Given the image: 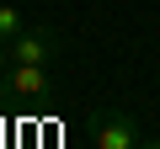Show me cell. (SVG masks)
<instances>
[{
  "label": "cell",
  "instance_id": "cell-1",
  "mask_svg": "<svg viewBox=\"0 0 160 149\" xmlns=\"http://www.w3.org/2000/svg\"><path fill=\"white\" fill-rule=\"evenodd\" d=\"M86 133H91V149H139L144 144L133 112H91L86 117Z\"/></svg>",
  "mask_w": 160,
  "mask_h": 149
},
{
  "label": "cell",
  "instance_id": "cell-2",
  "mask_svg": "<svg viewBox=\"0 0 160 149\" xmlns=\"http://www.w3.org/2000/svg\"><path fill=\"white\" fill-rule=\"evenodd\" d=\"M0 91L16 96V101H48L53 96V74H48V64H16L11 59V69L0 74Z\"/></svg>",
  "mask_w": 160,
  "mask_h": 149
},
{
  "label": "cell",
  "instance_id": "cell-3",
  "mask_svg": "<svg viewBox=\"0 0 160 149\" xmlns=\"http://www.w3.org/2000/svg\"><path fill=\"white\" fill-rule=\"evenodd\" d=\"M59 53H64V32L48 27V22L43 27H27L22 37H11V59L16 64H53Z\"/></svg>",
  "mask_w": 160,
  "mask_h": 149
},
{
  "label": "cell",
  "instance_id": "cell-4",
  "mask_svg": "<svg viewBox=\"0 0 160 149\" xmlns=\"http://www.w3.org/2000/svg\"><path fill=\"white\" fill-rule=\"evenodd\" d=\"M22 32H27V16H22L16 6H0V37L11 43V37H22Z\"/></svg>",
  "mask_w": 160,
  "mask_h": 149
},
{
  "label": "cell",
  "instance_id": "cell-5",
  "mask_svg": "<svg viewBox=\"0 0 160 149\" xmlns=\"http://www.w3.org/2000/svg\"><path fill=\"white\" fill-rule=\"evenodd\" d=\"M6 69H11V43L0 37V74H6Z\"/></svg>",
  "mask_w": 160,
  "mask_h": 149
},
{
  "label": "cell",
  "instance_id": "cell-6",
  "mask_svg": "<svg viewBox=\"0 0 160 149\" xmlns=\"http://www.w3.org/2000/svg\"><path fill=\"white\" fill-rule=\"evenodd\" d=\"M139 149H160V138H144V144H139Z\"/></svg>",
  "mask_w": 160,
  "mask_h": 149
}]
</instances>
